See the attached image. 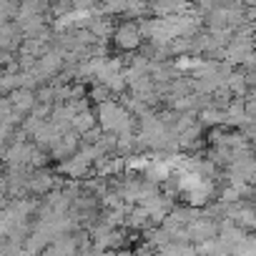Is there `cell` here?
<instances>
[{
  "mask_svg": "<svg viewBox=\"0 0 256 256\" xmlns=\"http://www.w3.org/2000/svg\"><path fill=\"white\" fill-rule=\"evenodd\" d=\"M116 43L120 48H136L138 46V30H136V26H131V23L120 26L118 33H116Z\"/></svg>",
  "mask_w": 256,
  "mask_h": 256,
  "instance_id": "1",
  "label": "cell"
}]
</instances>
